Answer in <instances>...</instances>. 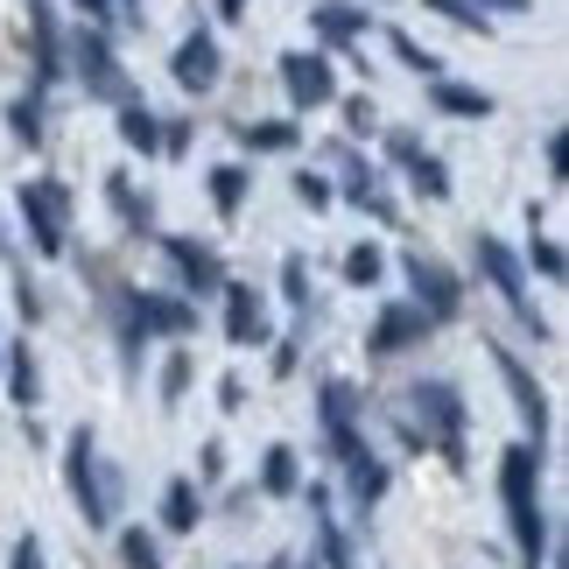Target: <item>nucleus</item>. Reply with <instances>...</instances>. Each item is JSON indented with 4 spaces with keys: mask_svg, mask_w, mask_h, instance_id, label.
I'll return each mask as SVG.
<instances>
[{
    "mask_svg": "<svg viewBox=\"0 0 569 569\" xmlns=\"http://www.w3.org/2000/svg\"><path fill=\"white\" fill-rule=\"evenodd\" d=\"M535 471H541V450L535 443H513L507 457H499V492H507L513 541H520V556H528V569L549 556V528H541V507H535Z\"/></svg>",
    "mask_w": 569,
    "mask_h": 569,
    "instance_id": "nucleus-1",
    "label": "nucleus"
},
{
    "mask_svg": "<svg viewBox=\"0 0 569 569\" xmlns=\"http://www.w3.org/2000/svg\"><path fill=\"white\" fill-rule=\"evenodd\" d=\"M21 218H29L36 253H63V226H71V190H63L57 177L21 183Z\"/></svg>",
    "mask_w": 569,
    "mask_h": 569,
    "instance_id": "nucleus-2",
    "label": "nucleus"
},
{
    "mask_svg": "<svg viewBox=\"0 0 569 569\" xmlns=\"http://www.w3.org/2000/svg\"><path fill=\"white\" fill-rule=\"evenodd\" d=\"M71 63H78V78H84V92L92 99H113L127 106L134 92H127V71H120V57H113V42H106V29H78L71 42Z\"/></svg>",
    "mask_w": 569,
    "mask_h": 569,
    "instance_id": "nucleus-3",
    "label": "nucleus"
},
{
    "mask_svg": "<svg viewBox=\"0 0 569 569\" xmlns=\"http://www.w3.org/2000/svg\"><path fill=\"white\" fill-rule=\"evenodd\" d=\"M63 471H71V499H78L84 528H106V520H113V492H106V478H99L92 429H78V436H71V457H63Z\"/></svg>",
    "mask_w": 569,
    "mask_h": 569,
    "instance_id": "nucleus-4",
    "label": "nucleus"
},
{
    "mask_svg": "<svg viewBox=\"0 0 569 569\" xmlns=\"http://www.w3.org/2000/svg\"><path fill=\"white\" fill-rule=\"evenodd\" d=\"M471 247H478V268H486V281H492V289L513 302V317L528 323L535 338H549V323H541V317H535V302H528V281H520V260H513V247H499L492 232H478Z\"/></svg>",
    "mask_w": 569,
    "mask_h": 569,
    "instance_id": "nucleus-5",
    "label": "nucleus"
},
{
    "mask_svg": "<svg viewBox=\"0 0 569 569\" xmlns=\"http://www.w3.org/2000/svg\"><path fill=\"white\" fill-rule=\"evenodd\" d=\"M408 281H415V310H422L429 323H450L457 310H465V289H457V274L443 268V260L408 253Z\"/></svg>",
    "mask_w": 569,
    "mask_h": 569,
    "instance_id": "nucleus-6",
    "label": "nucleus"
},
{
    "mask_svg": "<svg viewBox=\"0 0 569 569\" xmlns=\"http://www.w3.org/2000/svg\"><path fill=\"white\" fill-rule=\"evenodd\" d=\"M218 71H226V57H218V36L211 29H197L177 42V57H169V78L183 84V92H211Z\"/></svg>",
    "mask_w": 569,
    "mask_h": 569,
    "instance_id": "nucleus-7",
    "label": "nucleus"
},
{
    "mask_svg": "<svg viewBox=\"0 0 569 569\" xmlns=\"http://www.w3.org/2000/svg\"><path fill=\"white\" fill-rule=\"evenodd\" d=\"M415 408L429 415L436 443H443L450 457H465V443H457V436H465V401H457V387H450V380H422V387H415Z\"/></svg>",
    "mask_w": 569,
    "mask_h": 569,
    "instance_id": "nucleus-8",
    "label": "nucleus"
},
{
    "mask_svg": "<svg viewBox=\"0 0 569 569\" xmlns=\"http://www.w3.org/2000/svg\"><path fill=\"white\" fill-rule=\"evenodd\" d=\"M281 78H289V99H296V106H331V99H338L331 63L310 57V50H289V57H281Z\"/></svg>",
    "mask_w": 569,
    "mask_h": 569,
    "instance_id": "nucleus-9",
    "label": "nucleus"
},
{
    "mask_svg": "<svg viewBox=\"0 0 569 569\" xmlns=\"http://www.w3.org/2000/svg\"><path fill=\"white\" fill-rule=\"evenodd\" d=\"M162 253L177 260V274L190 281L197 296H218V289H226V260H218L204 239H162Z\"/></svg>",
    "mask_w": 569,
    "mask_h": 569,
    "instance_id": "nucleus-10",
    "label": "nucleus"
},
{
    "mask_svg": "<svg viewBox=\"0 0 569 569\" xmlns=\"http://www.w3.org/2000/svg\"><path fill=\"white\" fill-rule=\"evenodd\" d=\"M422 331H429V317L415 310V302H393V310H380L373 338H366V352H373V359H387V352H401V345H415Z\"/></svg>",
    "mask_w": 569,
    "mask_h": 569,
    "instance_id": "nucleus-11",
    "label": "nucleus"
},
{
    "mask_svg": "<svg viewBox=\"0 0 569 569\" xmlns=\"http://www.w3.org/2000/svg\"><path fill=\"white\" fill-rule=\"evenodd\" d=\"M29 36H36V92H50L63 78V57H57V14L50 0H29Z\"/></svg>",
    "mask_w": 569,
    "mask_h": 569,
    "instance_id": "nucleus-12",
    "label": "nucleus"
},
{
    "mask_svg": "<svg viewBox=\"0 0 569 569\" xmlns=\"http://www.w3.org/2000/svg\"><path fill=\"white\" fill-rule=\"evenodd\" d=\"M134 323H141V331H162V338H183L197 323V310L183 296H134Z\"/></svg>",
    "mask_w": 569,
    "mask_h": 569,
    "instance_id": "nucleus-13",
    "label": "nucleus"
},
{
    "mask_svg": "<svg viewBox=\"0 0 569 569\" xmlns=\"http://www.w3.org/2000/svg\"><path fill=\"white\" fill-rule=\"evenodd\" d=\"M226 338L232 345H260L268 338V323H260V296L247 281H226Z\"/></svg>",
    "mask_w": 569,
    "mask_h": 569,
    "instance_id": "nucleus-14",
    "label": "nucleus"
},
{
    "mask_svg": "<svg viewBox=\"0 0 569 569\" xmlns=\"http://www.w3.org/2000/svg\"><path fill=\"white\" fill-rule=\"evenodd\" d=\"M499 359V373H507V387H513V401H520V415H528V429L541 436V429H549V401H541V387L528 380V366H520L513 352H492Z\"/></svg>",
    "mask_w": 569,
    "mask_h": 569,
    "instance_id": "nucleus-15",
    "label": "nucleus"
},
{
    "mask_svg": "<svg viewBox=\"0 0 569 569\" xmlns=\"http://www.w3.org/2000/svg\"><path fill=\"white\" fill-rule=\"evenodd\" d=\"M345 471H352V499L359 507H380V492H387V465L373 450H345Z\"/></svg>",
    "mask_w": 569,
    "mask_h": 569,
    "instance_id": "nucleus-16",
    "label": "nucleus"
},
{
    "mask_svg": "<svg viewBox=\"0 0 569 569\" xmlns=\"http://www.w3.org/2000/svg\"><path fill=\"white\" fill-rule=\"evenodd\" d=\"M310 21H317V36L331 42V50H352V42L366 36V14L359 8H338V0H331V8H317Z\"/></svg>",
    "mask_w": 569,
    "mask_h": 569,
    "instance_id": "nucleus-17",
    "label": "nucleus"
},
{
    "mask_svg": "<svg viewBox=\"0 0 569 569\" xmlns=\"http://www.w3.org/2000/svg\"><path fill=\"white\" fill-rule=\"evenodd\" d=\"M429 99L443 106V113H457V120H486V113H492L486 92H471V84H450V78H429Z\"/></svg>",
    "mask_w": 569,
    "mask_h": 569,
    "instance_id": "nucleus-18",
    "label": "nucleus"
},
{
    "mask_svg": "<svg viewBox=\"0 0 569 569\" xmlns=\"http://www.w3.org/2000/svg\"><path fill=\"white\" fill-rule=\"evenodd\" d=\"M120 141L141 148V156H156V148H162V120L148 113L141 99H127V106H120Z\"/></svg>",
    "mask_w": 569,
    "mask_h": 569,
    "instance_id": "nucleus-19",
    "label": "nucleus"
},
{
    "mask_svg": "<svg viewBox=\"0 0 569 569\" xmlns=\"http://www.w3.org/2000/svg\"><path fill=\"white\" fill-rule=\"evenodd\" d=\"M239 141L260 148V156H289L302 134H296V120H247V127H239Z\"/></svg>",
    "mask_w": 569,
    "mask_h": 569,
    "instance_id": "nucleus-20",
    "label": "nucleus"
},
{
    "mask_svg": "<svg viewBox=\"0 0 569 569\" xmlns=\"http://www.w3.org/2000/svg\"><path fill=\"white\" fill-rule=\"evenodd\" d=\"M162 528L169 535H197V486L190 478H177V486L162 492Z\"/></svg>",
    "mask_w": 569,
    "mask_h": 569,
    "instance_id": "nucleus-21",
    "label": "nucleus"
},
{
    "mask_svg": "<svg viewBox=\"0 0 569 569\" xmlns=\"http://www.w3.org/2000/svg\"><path fill=\"white\" fill-rule=\"evenodd\" d=\"M247 190H253V177L239 162H226V169H211V204L226 211V218H239V204H247Z\"/></svg>",
    "mask_w": 569,
    "mask_h": 569,
    "instance_id": "nucleus-22",
    "label": "nucleus"
},
{
    "mask_svg": "<svg viewBox=\"0 0 569 569\" xmlns=\"http://www.w3.org/2000/svg\"><path fill=\"white\" fill-rule=\"evenodd\" d=\"M260 486H268V492H296V450H289V443L268 450V465H260Z\"/></svg>",
    "mask_w": 569,
    "mask_h": 569,
    "instance_id": "nucleus-23",
    "label": "nucleus"
},
{
    "mask_svg": "<svg viewBox=\"0 0 569 569\" xmlns=\"http://www.w3.org/2000/svg\"><path fill=\"white\" fill-rule=\"evenodd\" d=\"M345 197H352L359 211H373V218H393V204L380 197V177H373V169H352V190H345Z\"/></svg>",
    "mask_w": 569,
    "mask_h": 569,
    "instance_id": "nucleus-24",
    "label": "nucleus"
},
{
    "mask_svg": "<svg viewBox=\"0 0 569 569\" xmlns=\"http://www.w3.org/2000/svg\"><path fill=\"white\" fill-rule=\"evenodd\" d=\"M408 177H415V190H422V197H450V169L436 162V156H415Z\"/></svg>",
    "mask_w": 569,
    "mask_h": 569,
    "instance_id": "nucleus-25",
    "label": "nucleus"
},
{
    "mask_svg": "<svg viewBox=\"0 0 569 569\" xmlns=\"http://www.w3.org/2000/svg\"><path fill=\"white\" fill-rule=\"evenodd\" d=\"M380 268H387V260H380V247H352V253H345V281H359V289H373V281H380Z\"/></svg>",
    "mask_w": 569,
    "mask_h": 569,
    "instance_id": "nucleus-26",
    "label": "nucleus"
},
{
    "mask_svg": "<svg viewBox=\"0 0 569 569\" xmlns=\"http://www.w3.org/2000/svg\"><path fill=\"white\" fill-rule=\"evenodd\" d=\"M8 359H14V380H8V393H14L21 408H29V401H36V359H29V345H14Z\"/></svg>",
    "mask_w": 569,
    "mask_h": 569,
    "instance_id": "nucleus-27",
    "label": "nucleus"
},
{
    "mask_svg": "<svg viewBox=\"0 0 569 569\" xmlns=\"http://www.w3.org/2000/svg\"><path fill=\"white\" fill-rule=\"evenodd\" d=\"M120 556H127V569H162V556H156V541H148L141 528H127V535H120Z\"/></svg>",
    "mask_w": 569,
    "mask_h": 569,
    "instance_id": "nucleus-28",
    "label": "nucleus"
},
{
    "mask_svg": "<svg viewBox=\"0 0 569 569\" xmlns=\"http://www.w3.org/2000/svg\"><path fill=\"white\" fill-rule=\"evenodd\" d=\"M393 57H401L408 71H422V78H443V63H436V57H429V50H422L415 36H393Z\"/></svg>",
    "mask_w": 569,
    "mask_h": 569,
    "instance_id": "nucleus-29",
    "label": "nucleus"
},
{
    "mask_svg": "<svg viewBox=\"0 0 569 569\" xmlns=\"http://www.w3.org/2000/svg\"><path fill=\"white\" fill-rule=\"evenodd\" d=\"M8 120H14V141H29V148L42 141V106H36V99H14Z\"/></svg>",
    "mask_w": 569,
    "mask_h": 569,
    "instance_id": "nucleus-30",
    "label": "nucleus"
},
{
    "mask_svg": "<svg viewBox=\"0 0 569 569\" xmlns=\"http://www.w3.org/2000/svg\"><path fill=\"white\" fill-rule=\"evenodd\" d=\"M296 197H302L310 211H323V204H331V183H323L317 169H302V177H296Z\"/></svg>",
    "mask_w": 569,
    "mask_h": 569,
    "instance_id": "nucleus-31",
    "label": "nucleus"
},
{
    "mask_svg": "<svg viewBox=\"0 0 569 569\" xmlns=\"http://www.w3.org/2000/svg\"><path fill=\"white\" fill-rule=\"evenodd\" d=\"M281 289H289L296 310H310V274H302V260H289V268H281Z\"/></svg>",
    "mask_w": 569,
    "mask_h": 569,
    "instance_id": "nucleus-32",
    "label": "nucleus"
},
{
    "mask_svg": "<svg viewBox=\"0 0 569 569\" xmlns=\"http://www.w3.org/2000/svg\"><path fill=\"white\" fill-rule=\"evenodd\" d=\"M183 387H190V359L177 352V359H169V373H162V401H183Z\"/></svg>",
    "mask_w": 569,
    "mask_h": 569,
    "instance_id": "nucleus-33",
    "label": "nucleus"
},
{
    "mask_svg": "<svg viewBox=\"0 0 569 569\" xmlns=\"http://www.w3.org/2000/svg\"><path fill=\"white\" fill-rule=\"evenodd\" d=\"M429 8L457 14V21H465V29H486V8H478V0H429Z\"/></svg>",
    "mask_w": 569,
    "mask_h": 569,
    "instance_id": "nucleus-34",
    "label": "nucleus"
},
{
    "mask_svg": "<svg viewBox=\"0 0 569 569\" xmlns=\"http://www.w3.org/2000/svg\"><path fill=\"white\" fill-rule=\"evenodd\" d=\"M535 268L549 281H562V247H556V239H535Z\"/></svg>",
    "mask_w": 569,
    "mask_h": 569,
    "instance_id": "nucleus-35",
    "label": "nucleus"
},
{
    "mask_svg": "<svg viewBox=\"0 0 569 569\" xmlns=\"http://www.w3.org/2000/svg\"><path fill=\"white\" fill-rule=\"evenodd\" d=\"M183 148H190V120H169V127H162V148H156V156H183Z\"/></svg>",
    "mask_w": 569,
    "mask_h": 569,
    "instance_id": "nucleus-36",
    "label": "nucleus"
},
{
    "mask_svg": "<svg viewBox=\"0 0 569 569\" xmlns=\"http://www.w3.org/2000/svg\"><path fill=\"white\" fill-rule=\"evenodd\" d=\"M345 127H352V134H373V99H352V106H345Z\"/></svg>",
    "mask_w": 569,
    "mask_h": 569,
    "instance_id": "nucleus-37",
    "label": "nucleus"
},
{
    "mask_svg": "<svg viewBox=\"0 0 569 569\" xmlns=\"http://www.w3.org/2000/svg\"><path fill=\"white\" fill-rule=\"evenodd\" d=\"M387 156H393V162H415L422 148H415V134H408V127H393V134H387Z\"/></svg>",
    "mask_w": 569,
    "mask_h": 569,
    "instance_id": "nucleus-38",
    "label": "nucleus"
},
{
    "mask_svg": "<svg viewBox=\"0 0 569 569\" xmlns=\"http://www.w3.org/2000/svg\"><path fill=\"white\" fill-rule=\"evenodd\" d=\"M14 569H42V549H36V541H14Z\"/></svg>",
    "mask_w": 569,
    "mask_h": 569,
    "instance_id": "nucleus-39",
    "label": "nucleus"
},
{
    "mask_svg": "<svg viewBox=\"0 0 569 569\" xmlns=\"http://www.w3.org/2000/svg\"><path fill=\"white\" fill-rule=\"evenodd\" d=\"M78 14L84 21H113V0H78Z\"/></svg>",
    "mask_w": 569,
    "mask_h": 569,
    "instance_id": "nucleus-40",
    "label": "nucleus"
},
{
    "mask_svg": "<svg viewBox=\"0 0 569 569\" xmlns=\"http://www.w3.org/2000/svg\"><path fill=\"white\" fill-rule=\"evenodd\" d=\"M218 14H226V21H239V14H247V0H218Z\"/></svg>",
    "mask_w": 569,
    "mask_h": 569,
    "instance_id": "nucleus-41",
    "label": "nucleus"
},
{
    "mask_svg": "<svg viewBox=\"0 0 569 569\" xmlns=\"http://www.w3.org/2000/svg\"><path fill=\"white\" fill-rule=\"evenodd\" d=\"M274 569H296V562H289V556H281V562H274Z\"/></svg>",
    "mask_w": 569,
    "mask_h": 569,
    "instance_id": "nucleus-42",
    "label": "nucleus"
}]
</instances>
